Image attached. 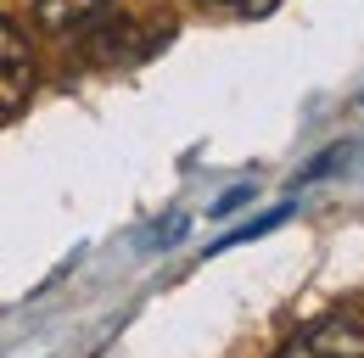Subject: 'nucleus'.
I'll return each instance as SVG.
<instances>
[{
    "label": "nucleus",
    "instance_id": "1",
    "mask_svg": "<svg viewBox=\"0 0 364 358\" xmlns=\"http://www.w3.org/2000/svg\"><path fill=\"white\" fill-rule=\"evenodd\" d=\"M274 358H364V325L359 319H314L309 330H297Z\"/></svg>",
    "mask_w": 364,
    "mask_h": 358
},
{
    "label": "nucleus",
    "instance_id": "2",
    "mask_svg": "<svg viewBox=\"0 0 364 358\" xmlns=\"http://www.w3.org/2000/svg\"><path fill=\"white\" fill-rule=\"evenodd\" d=\"M34 90V56L11 17H0V118H11Z\"/></svg>",
    "mask_w": 364,
    "mask_h": 358
},
{
    "label": "nucleus",
    "instance_id": "3",
    "mask_svg": "<svg viewBox=\"0 0 364 358\" xmlns=\"http://www.w3.org/2000/svg\"><path fill=\"white\" fill-rule=\"evenodd\" d=\"M107 6H112V0H34V23H40L46 34H73V28L95 23Z\"/></svg>",
    "mask_w": 364,
    "mask_h": 358
},
{
    "label": "nucleus",
    "instance_id": "4",
    "mask_svg": "<svg viewBox=\"0 0 364 358\" xmlns=\"http://www.w3.org/2000/svg\"><path fill=\"white\" fill-rule=\"evenodd\" d=\"M208 6H241V0H208Z\"/></svg>",
    "mask_w": 364,
    "mask_h": 358
}]
</instances>
